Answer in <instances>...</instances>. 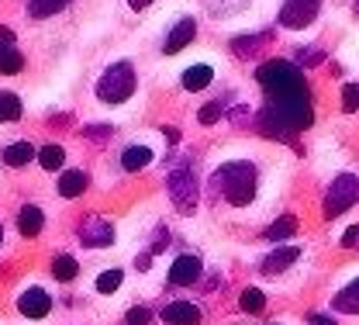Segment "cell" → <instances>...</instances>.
<instances>
[{
  "label": "cell",
  "mask_w": 359,
  "mask_h": 325,
  "mask_svg": "<svg viewBox=\"0 0 359 325\" xmlns=\"http://www.w3.org/2000/svg\"><path fill=\"white\" fill-rule=\"evenodd\" d=\"M128 4H132L135 11H138V7H149V4H152V0H128Z\"/></svg>",
  "instance_id": "obj_37"
},
{
  "label": "cell",
  "mask_w": 359,
  "mask_h": 325,
  "mask_svg": "<svg viewBox=\"0 0 359 325\" xmlns=\"http://www.w3.org/2000/svg\"><path fill=\"white\" fill-rule=\"evenodd\" d=\"M18 308H21V315H28V319H45V315L52 312V298H48V291H42V287H28V291L18 298Z\"/></svg>",
  "instance_id": "obj_10"
},
{
  "label": "cell",
  "mask_w": 359,
  "mask_h": 325,
  "mask_svg": "<svg viewBox=\"0 0 359 325\" xmlns=\"http://www.w3.org/2000/svg\"><path fill=\"white\" fill-rule=\"evenodd\" d=\"M125 325H149V312H145V308H132Z\"/></svg>",
  "instance_id": "obj_32"
},
{
  "label": "cell",
  "mask_w": 359,
  "mask_h": 325,
  "mask_svg": "<svg viewBox=\"0 0 359 325\" xmlns=\"http://www.w3.org/2000/svg\"><path fill=\"white\" fill-rule=\"evenodd\" d=\"M166 187H170V197H173V204H177L180 211H194L197 208V170H194V163L190 159H180L177 166L170 170V177H166Z\"/></svg>",
  "instance_id": "obj_4"
},
{
  "label": "cell",
  "mask_w": 359,
  "mask_h": 325,
  "mask_svg": "<svg viewBox=\"0 0 359 325\" xmlns=\"http://www.w3.org/2000/svg\"><path fill=\"white\" fill-rule=\"evenodd\" d=\"M294 232H297V218L294 215H283L280 222H273L266 229V239L269 242H280V239H290Z\"/></svg>",
  "instance_id": "obj_22"
},
{
  "label": "cell",
  "mask_w": 359,
  "mask_h": 325,
  "mask_svg": "<svg viewBox=\"0 0 359 325\" xmlns=\"http://www.w3.org/2000/svg\"><path fill=\"white\" fill-rule=\"evenodd\" d=\"M35 159L42 163L45 170H59V166L66 163V152H62V145H45V149H39Z\"/></svg>",
  "instance_id": "obj_26"
},
{
  "label": "cell",
  "mask_w": 359,
  "mask_h": 325,
  "mask_svg": "<svg viewBox=\"0 0 359 325\" xmlns=\"http://www.w3.org/2000/svg\"><path fill=\"white\" fill-rule=\"evenodd\" d=\"M80 239H83V246H90V249H104V246L114 242V225L104 215H93V218H87L80 225Z\"/></svg>",
  "instance_id": "obj_8"
},
{
  "label": "cell",
  "mask_w": 359,
  "mask_h": 325,
  "mask_svg": "<svg viewBox=\"0 0 359 325\" xmlns=\"http://www.w3.org/2000/svg\"><path fill=\"white\" fill-rule=\"evenodd\" d=\"M21 118V97L18 93H0V121H18Z\"/></svg>",
  "instance_id": "obj_25"
},
{
  "label": "cell",
  "mask_w": 359,
  "mask_h": 325,
  "mask_svg": "<svg viewBox=\"0 0 359 325\" xmlns=\"http://www.w3.org/2000/svg\"><path fill=\"white\" fill-rule=\"evenodd\" d=\"M342 107L346 111H359V84H346L342 87Z\"/></svg>",
  "instance_id": "obj_30"
},
{
  "label": "cell",
  "mask_w": 359,
  "mask_h": 325,
  "mask_svg": "<svg viewBox=\"0 0 359 325\" xmlns=\"http://www.w3.org/2000/svg\"><path fill=\"white\" fill-rule=\"evenodd\" d=\"M42 208H35V204H25L21 208V215H18V229H21V235H28V239H35V235L42 232Z\"/></svg>",
  "instance_id": "obj_16"
},
{
  "label": "cell",
  "mask_w": 359,
  "mask_h": 325,
  "mask_svg": "<svg viewBox=\"0 0 359 325\" xmlns=\"http://www.w3.org/2000/svg\"><path fill=\"white\" fill-rule=\"evenodd\" d=\"M149 163H152V149H149V145H128V149L121 152V166H125L128 173L145 170Z\"/></svg>",
  "instance_id": "obj_17"
},
{
  "label": "cell",
  "mask_w": 359,
  "mask_h": 325,
  "mask_svg": "<svg viewBox=\"0 0 359 325\" xmlns=\"http://www.w3.org/2000/svg\"><path fill=\"white\" fill-rule=\"evenodd\" d=\"M297 256H301V249H297V246H280V249H273L266 260H263V274H266V277L283 274L290 263H297Z\"/></svg>",
  "instance_id": "obj_13"
},
{
  "label": "cell",
  "mask_w": 359,
  "mask_h": 325,
  "mask_svg": "<svg viewBox=\"0 0 359 325\" xmlns=\"http://www.w3.org/2000/svg\"><path fill=\"white\" fill-rule=\"evenodd\" d=\"M222 114H224V104L222 100H211V104H204V107H201V125H215Z\"/></svg>",
  "instance_id": "obj_28"
},
{
  "label": "cell",
  "mask_w": 359,
  "mask_h": 325,
  "mask_svg": "<svg viewBox=\"0 0 359 325\" xmlns=\"http://www.w3.org/2000/svg\"><path fill=\"white\" fill-rule=\"evenodd\" d=\"M238 305H242V312L259 315V312L266 308V294H263L259 287H245V291H242V298H238Z\"/></svg>",
  "instance_id": "obj_20"
},
{
  "label": "cell",
  "mask_w": 359,
  "mask_h": 325,
  "mask_svg": "<svg viewBox=\"0 0 359 325\" xmlns=\"http://www.w3.org/2000/svg\"><path fill=\"white\" fill-rule=\"evenodd\" d=\"M314 325H339L335 319H328V315H314Z\"/></svg>",
  "instance_id": "obj_35"
},
{
  "label": "cell",
  "mask_w": 359,
  "mask_h": 325,
  "mask_svg": "<svg viewBox=\"0 0 359 325\" xmlns=\"http://www.w3.org/2000/svg\"><path fill=\"white\" fill-rule=\"evenodd\" d=\"M211 80H215V69L208 62H197V66L183 69V91H204Z\"/></svg>",
  "instance_id": "obj_15"
},
{
  "label": "cell",
  "mask_w": 359,
  "mask_h": 325,
  "mask_svg": "<svg viewBox=\"0 0 359 325\" xmlns=\"http://www.w3.org/2000/svg\"><path fill=\"white\" fill-rule=\"evenodd\" d=\"M163 322L170 325H201V308L194 301H173L163 308Z\"/></svg>",
  "instance_id": "obj_12"
},
{
  "label": "cell",
  "mask_w": 359,
  "mask_h": 325,
  "mask_svg": "<svg viewBox=\"0 0 359 325\" xmlns=\"http://www.w3.org/2000/svg\"><path fill=\"white\" fill-rule=\"evenodd\" d=\"M356 201H359V177H353V173L335 177L332 187H328V197H325V218H339Z\"/></svg>",
  "instance_id": "obj_5"
},
{
  "label": "cell",
  "mask_w": 359,
  "mask_h": 325,
  "mask_svg": "<svg viewBox=\"0 0 359 325\" xmlns=\"http://www.w3.org/2000/svg\"><path fill=\"white\" fill-rule=\"evenodd\" d=\"M249 0H208V7L215 11V14H235V11H242Z\"/></svg>",
  "instance_id": "obj_29"
},
{
  "label": "cell",
  "mask_w": 359,
  "mask_h": 325,
  "mask_svg": "<svg viewBox=\"0 0 359 325\" xmlns=\"http://www.w3.org/2000/svg\"><path fill=\"white\" fill-rule=\"evenodd\" d=\"M318 11H321V0H287L280 7V25L290 28V32L308 28L314 18H318Z\"/></svg>",
  "instance_id": "obj_6"
},
{
  "label": "cell",
  "mask_w": 359,
  "mask_h": 325,
  "mask_svg": "<svg viewBox=\"0 0 359 325\" xmlns=\"http://www.w3.org/2000/svg\"><path fill=\"white\" fill-rule=\"evenodd\" d=\"M204 274V263H201V256H194V253H183L173 260V267H170V284H177V287H190V284H197Z\"/></svg>",
  "instance_id": "obj_9"
},
{
  "label": "cell",
  "mask_w": 359,
  "mask_h": 325,
  "mask_svg": "<svg viewBox=\"0 0 359 325\" xmlns=\"http://www.w3.org/2000/svg\"><path fill=\"white\" fill-rule=\"evenodd\" d=\"M311 121H314V107H311V91H308L304 77L266 91V107L259 114L263 135H269V139H287L294 132H304Z\"/></svg>",
  "instance_id": "obj_1"
},
{
  "label": "cell",
  "mask_w": 359,
  "mask_h": 325,
  "mask_svg": "<svg viewBox=\"0 0 359 325\" xmlns=\"http://www.w3.org/2000/svg\"><path fill=\"white\" fill-rule=\"evenodd\" d=\"M21 69H25V55H21L14 46L0 48V73L14 77V73H21Z\"/></svg>",
  "instance_id": "obj_21"
},
{
  "label": "cell",
  "mask_w": 359,
  "mask_h": 325,
  "mask_svg": "<svg viewBox=\"0 0 359 325\" xmlns=\"http://www.w3.org/2000/svg\"><path fill=\"white\" fill-rule=\"evenodd\" d=\"M135 93V69L132 62H114L100 73L97 80V97L104 104H125L128 97Z\"/></svg>",
  "instance_id": "obj_3"
},
{
  "label": "cell",
  "mask_w": 359,
  "mask_h": 325,
  "mask_svg": "<svg viewBox=\"0 0 359 325\" xmlns=\"http://www.w3.org/2000/svg\"><path fill=\"white\" fill-rule=\"evenodd\" d=\"M163 135H166L170 142H177V139H180V132H177V128H163Z\"/></svg>",
  "instance_id": "obj_36"
},
{
  "label": "cell",
  "mask_w": 359,
  "mask_h": 325,
  "mask_svg": "<svg viewBox=\"0 0 359 325\" xmlns=\"http://www.w3.org/2000/svg\"><path fill=\"white\" fill-rule=\"evenodd\" d=\"M83 190H87V173L83 170H66L59 177V194L62 197H80Z\"/></svg>",
  "instance_id": "obj_19"
},
{
  "label": "cell",
  "mask_w": 359,
  "mask_h": 325,
  "mask_svg": "<svg viewBox=\"0 0 359 325\" xmlns=\"http://www.w3.org/2000/svg\"><path fill=\"white\" fill-rule=\"evenodd\" d=\"M266 42V35H256V39H238V42H231V48L238 52V55H249L256 46H263Z\"/></svg>",
  "instance_id": "obj_31"
},
{
  "label": "cell",
  "mask_w": 359,
  "mask_h": 325,
  "mask_svg": "<svg viewBox=\"0 0 359 325\" xmlns=\"http://www.w3.org/2000/svg\"><path fill=\"white\" fill-rule=\"evenodd\" d=\"M76 274H80V267H76L73 256H55V263H52V277L62 280V284H69Z\"/></svg>",
  "instance_id": "obj_23"
},
{
  "label": "cell",
  "mask_w": 359,
  "mask_h": 325,
  "mask_svg": "<svg viewBox=\"0 0 359 325\" xmlns=\"http://www.w3.org/2000/svg\"><path fill=\"white\" fill-rule=\"evenodd\" d=\"M297 77H304L294 62H287V59H266L259 69H256V80H259V87L269 91V87H280V84H290V80H297Z\"/></svg>",
  "instance_id": "obj_7"
},
{
  "label": "cell",
  "mask_w": 359,
  "mask_h": 325,
  "mask_svg": "<svg viewBox=\"0 0 359 325\" xmlns=\"http://www.w3.org/2000/svg\"><path fill=\"white\" fill-rule=\"evenodd\" d=\"M0 242H4V229H0Z\"/></svg>",
  "instance_id": "obj_38"
},
{
  "label": "cell",
  "mask_w": 359,
  "mask_h": 325,
  "mask_svg": "<svg viewBox=\"0 0 359 325\" xmlns=\"http://www.w3.org/2000/svg\"><path fill=\"white\" fill-rule=\"evenodd\" d=\"M35 156H39V152L32 149V142H11V145L4 149V156H0V159H4L7 166L21 170V166H28V163H32Z\"/></svg>",
  "instance_id": "obj_14"
},
{
  "label": "cell",
  "mask_w": 359,
  "mask_h": 325,
  "mask_svg": "<svg viewBox=\"0 0 359 325\" xmlns=\"http://www.w3.org/2000/svg\"><path fill=\"white\" fill-rule=\"evenodd\" d=\"M273 325H276V322H273Z\"/></svg>",
  "instance_id": "obj_39"
},
{
  "label": "cell",
  "mask_w": 359,
  "mask_h": 325,
  "mask_svg": "<svg viewBox=\"0 0 359 325\" xmlns=\"http://www.w3.org/2000/svg\"><path fill=\"white\" fill-rule=\"evenodd\" d=\"M7 46H14V35L7 28H0V48H7Z\"/></svg>",
  "instance_id": "obj_34"
},
{
  "label": "cell",
  "mask_w": 359,
  "mask_h": 325,
  "mask_svg": "<svg viewBox=\"0 0 359 325\" xmlns=\"http://www.w3.org/2000/svg\"><path fill=\"white\" fill-rule=\"evenodd\" d=\"M121 287V270H104L100 277H97V291L100 294H111V291H118Z\"/></svg>",
  "instance_id": "obj_27"
},
{
  "label": "cell",
  "mask_w": 359,
  "mask_h": 325,
  "mask_svg": "<svg viewBox=\"0 0 359 325\" xmlns=\"http://www.w3.org/2000/svg\"><path fill=\"white\" fill-rule=\"evenodd\" d=\"M359 242V225H353V229H346V235H342V246H356Z\"/></svg>",
  "instance_id": "obj_33"
},
{
  "label": "cell",
  "mask_w": 359,
  "mask_h": 325,
  "mask_svg": "<svg viewBox=\"0 0 359 325\" xmlns=\"http://www.w3.org/2000/svg\"><path fill=\"white\" fill-rule=\"evenodd\" d=\"M335 312H346V315H359V280H353L349 287H342L332 301Z\"/></svg>",
  "instance_id": "obj_18"
},
{
  "label": "cell",
  "mask_w": 359,
  "mask_h": 325,
  "mask_svg": "<svg viewBox=\"0 0 359 325\" xmlns=\"http://www.w3.org/2000/svg\"><path fill=\"white\" fill-rule=\"evenodd\" d=\"M194 35H197V21L194 18H180L177 25H173V32L166 35V55H177L180 48H187L194 42Z\"/></svg>",
  "instance_id": "obj_11"
},
{
  "label": "cell",
  "mask_w": 359,
  "mask_h": 325,
  "mask_svg": "<svg viewBox=\"0 0 359 325\" xmlns=\"http://www.w3.org/2000/svg\"><path fill=\"white\" fill-rule=\"evenodd\" d=\"M69 0H28V14L35 18V21H42L48 14H55V11H62Z\"/></svg>",
  "instance_id": "obj_24"
},
{
  "label": "cell",
  "mask_w": 359,
  "mask_h": 325,
  "mask_svg": "<svg viewBox=\"0 0 359 325\" xmlns=\"http://www.w3.org/2000/svg\"><path fill=\"white\" fill-rule=\"evenodd\" d=\"M211 201L215 204H228V208H245L252 197H256V166L245 163V159H231L222 163L215 173H211Z\"/></svg>",
  "instance_id": "obj_2"
}]
</instances>
